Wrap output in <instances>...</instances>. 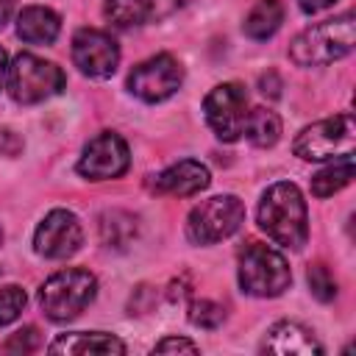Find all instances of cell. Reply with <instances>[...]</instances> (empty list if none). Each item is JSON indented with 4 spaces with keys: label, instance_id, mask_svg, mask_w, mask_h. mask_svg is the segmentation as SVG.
<instances>
[{
    "label": "cell",
    "instance_id": "obj_21",
    "mask_svg": "<svg viewBox=\"0 0 356 356\" xmlns=\"http://www.w3.org/2000/svg\"><path fill=\"white\" fill-rule=\"evenodd\" d=\"M103 14L114 28H136L150 17V0H103Z\"/></svg>",
    "mask_w": 356,
    "mask_h": 356
},
{
    "label": "cell",
    "instance_id": "obj_12",
    "mask_svg": "<svg viewBox=\"0 0 356 356\" xmlns=\"http://www.w3.org/2000/svg\"><path fill=\"white\" fill-rule=\"evenodd\" d=\"M72 64L86 78H108L120 64V44L111 33L97 28H81L72 36Z\"/></svg>",
    "mask_w": 356,
    "mask_h": 356
},
{
    "label": "cell",
    "instance_id": "obj_24",
    "mask_svg": "<svg viewBox=\"0 0 356 356\" xmlns=\"http://www.w3.org/2000/svg\"><path fill=\"white\" fill-rule=\"evenodd\" d=\"M25 303H28V295H25L22 286H17V284L0 286V325L14 323V320L22 314Z\"/></svg>",
    "mask_w": 356,
    "mask_h": 356
},
{
    "label": "cell",
    "instance_id": "obj_3",
    "mask_svg": "<svg viewBox=\"0 0 356 356\" xmlns=\"http://www.w3.org/2000/svg\"><path fill=\"white\" fill-rule=\"evenodd\" d=\"M95 295H97V278L89 270L67 267L53 273L39 286V306L47 320L67 323L75 320L95 300Z\"/></svg>",
    "mask_w": 356,
    "mask_h": 356
},
{
    "label": "cell",
    "instance_id": "obj_20",
    "mask_svg": "<svg viewBox=\"0 0 356 356\" xmlns=\"http://www.w3.org/2000/svg\"><path fill=\"white\" fill-rule=\"evenodd\" d=\"M136 236V217L120 209H111L100 217V239L106 248H117L122 250L125 245H131V239Z\"/></svg>",
    "mask_w": 356,
    "mask_h": 356
},
{
    "label": "cell",
    "instance_id": "obj_28",
    "mask_svg": "<svg viewBox=\"0 0 356 356\" xmlns=\"http://www.w3.org/2000/svg\"><path fill=\"white\" fill-rule=\"evenodd\" d=\"M19 147H22V142L17 139V134L8 131V128H3V131H0V153H6V156H17Z\"/></svg>",
    "mask_w": 356,
    "mask_h": 356
},
{
    "label": "cell",
    "instance_id": "obj_17",
    "mask_svg": "<svg viewBox=\"0 0 356 356\" xmlns=\"http://www.w3.org/2000/svg\"><path fill=\"white\" fill-rule=\"evenodd\" d=\"M281 22H284V6H281V0H259L248 11V17L242 22V31H245L248 39L264 42V39L275 36V31L281 28Z\"/></svg>",
    "mask_w": 356,
    "mask_h": 356
},
{
    "label": "cell",
    "instance_id": "obj_30",
    "mask_svg": "<svg viewBox=\"0 0 356 356\" xmlns=\"http://www.w3.org/2000/svg\"><path fill=\"white\" fill-rule=\"evenodd\" d=\"M11 14H14V0H0V28L11 19Z\"/></svg>",
    "mask_w": 356,
    "mask_h": 356
},
{
    "label": "cell",
    "instance_id": "obj_15",
    "mask_svg": "<svg viewBox=\"0 0 356 356\" xmlns=\"http://www.w3.org/2000/svg\"><path fill=\"white\" fill-rule=\"evenodd\" d=\"M50 353H70V356H122L125 342L106 331H72L58 334L50 345Z\"/></svg>",
    "mask_w": 356,
    "mask_h": 356
},
{
    "label": "cell",
    "instance_id": "obj_10",
    "mask_svg": "<svg viewBox=\"0 0 356 356\" xmlns=\"http://www.w3.org/2000/svg\"><path fill=\"white\" fill-rule=\"evenodd\" d=\"M128 167H131L128 142L114 131H100L97 136H92L78 159V172L86 181H111L125 175Z\"/></svg>",
    "mask_w": 356,
    "mask_h": 356
},
{
    "label": "cell",
    "instance_id": "obj_5",
    "mask_svg": "<svg viewBox=\"0 0 356 356\" xmlns=\"http://www.w3.org/2000/svg\"><path fill=\"white\" fill-rule=\"evenodd\" d=\"M67 83L64 70L56 61H47L42 56L33 53H19L14 56V61L8 64V95L22 103V106H33L42 103L53 95H58Z\"/></svg>",
    "mask_w": 356,
    "mask_h": 356
},
{
    "label": "cell",
    "instance_id": "obj_1",
    "mask_svg": "<svg viewBox=\"0 0 356 356\" xmlns=\"http://www.w3.org/2000/svg\"><path fill=\"white\" fill-rule=\"evenodd\" d=\"M259 228L278 245L300 250L309 239V211H306V200L300 195V189L289 181H278L273 184L261 200H259V211H256Z\"/></svg>",
    "mask_w": 356,
    "mask_h": 356
},
{
    "label": "cell",
    "instance_id": "obj_26",
    "mask_svg": "<svg viewBox=\"0 0 356 356\" xmlns=\"http://www.w3.org/2000/svg\"><path fill=\"white\" fill-rule=\"evenodd\" d=\"M200 348L186 337H164L153 345V353H197Z\"/></svg>",
    "mask_w": 356,
    "mask_h": 356
},
{
    "label": "cell",
    "instance_id": "obj_4",
    "mask_svg": "<svg viewBox=\"0 0 356 356\" xmlns=\"http://www.w3.org/2000/svg\"><path fill=\"white\" fill-rule=\"evenodd\" d=\"M292 270L286 259L261 242H248L239 253V286L253 298H278L289 289Z\"/></svg>",
    "mask_w": 356,
    "mask_h": 356
},
{
    "label": "cell",
    "instance_id": "obj_2",
    "mask_svg": "<svg viewBox=\"0 0 356 356\" xmlns=\"http://www.w3.org/2000/svg\"><path fill=\"white\" fill-rule=\"evenodd\" d=\"M356 44V19L350 11L317 22L306 31H300L289 44V58L309 70V67H325L353 53Z\"/></svg>",
    "mask_w": 356,
    "mask_h": 356
},
{
    "label": "cell",
    "instance_id": "obj_6",
    "mask_svg": "<svg viewBox=\"0 0 356 356\" xmlns=\"http://www.w3.org/2000/svg\"><path fill=\"white\" fill-rule=\"evenodd\" d=\"M353 147H356V122L350 111L306 125L292 142V153L303 161L353 156Z\"/></svg>",
    "mask_w": 356,
    "mask_h": 356
},
{
    "label": "cell",
    "instance_id": "obj_31",
    "mask_svg": "<svg viewBox=\"0 0 356 356\" xmlns=\"http://www.w3.org/2000/svg\"><path fill=\"white\" fill-rule=\"evenodd\" d=\"M6 81H8V53L0 47V89L6 86Z\"/></svg>",
    "mask_w": 356,
    "mask_h": 356
},
{
    "label": "cell",
    "instance_id": "obj_14",
    "mask_svg": "<svg viewBox=\"0 0 356 356\" xmlns=\"http://www.w3.org/2000/svg\"><path fill=\"white\" fill-rule=\"evenodd\" d=\"M261 350L278 353V356H320L323 345L306 325H300L295 320H281V323L270 325V331L261 342Z\"/></svg>",
    "mask_w": 356,
    "mask_h": 356
},
{
    "label": "cell",
    "instance_id": "obj_23",
    "mask_svg": "<svg viewBox=\"0 0 356 356\" xmlns=\"http://www.w3.org/2000/svg\"><path fill=\"white\" fill-rule=\"evenodd\" d=\"M306 281H309L312 295H314L320 303H331V300L337 298V278L331 275V270H328L323 261H317V264L309 267Z\"/></svg>",
    "mask_w": 356,
    "mask_h": 356
},
{
    "label": "cell",
    "instance_id": "obj_8",
    "mask_svg": "<svg viewBox=\"0 0 356 356\" xmlns=\"http://www.w3.org/2000/svg\"><path fill=\"white\" fill-rule=\"evenodd\" d=\"M184 83V67L175 56L159 53L139 61L128 75V92L142 103H161L172 97Z\"/></svg>",
    "mask_w": 356,
    "mask_h": 356
},
{
    "label": "cell",
    "instance_id": "obj_19",
    "mask_svg": "<svg viewBox=\"0 0 356 356\" xmlns=\"http://www.w3.org/2000/svg\"><path fill=\"white\" fill-rule=\"evenodd\" d=\"M353 156H339L334 159V164H328L325 170H320L317 175H312V195L314 197H331L339 189H345L353 181Z\"/></svg>",
    "mask_w": 356,
    "mask_h": 356
},
{
    "label": "cell",
    "instance_id": "obj_32",
    "mask_svg": "<svg viewBox=\"0 0 356 356\" xmlns=\"http://www.w3.org/2000/svg\"><path fill=\"white\" fill-rule=\"evenodd\" d=\"M0 245H3V228H0Z\"/></svg>",
    "mask_w": 356,
    "mask_h": 356
},
{
    "label": "cell",
    "instance_id": "obj_16",
    "mask_svg": "<svg viewBox=\"0 0 356 356\" xmlns=\"http://www.w3.org/2000/svg\"><path fill=\"white\" fill-rule=\"evenodd\" d=\"M61 19L47 6H25L17 14V36L28 44H53L58 39Z\"/></svg>",
    "mask_w": 356,
    "mask_h": 356
},
{
    "label": "cell",
    "instance_id": "obj_9",
    "mask_svg": "<svg viewBox=\"0 0 356 356\" xmlns=\"http://www.w3.org/2000/svg\"><path fill=\"white\" fill-rule=\"evenodd\" d=\"M203 114L209 128L214 131L217 139L222 142H236L242 136V125L248 117V92L242 83L228 81L217 83L206 100H203Z\"/></svg>",
    "mask_w": 356,
    "mask_h": 356
},
{
    "label": "cell",
    "instance_id": "obj_22",
    "mask_svg": "<svg viewBox=\"0 0 356 356\" xmlns=\"http://www.w3.org/2000/svg\"><path fill=\"white\" fill-rule=\"evenodd\" d=\"M189 323L197 325V328H206V331H214L225 323V309L209 298H200V300H192L189 303Z\"/></svg>",
    "mask_w": 356,
    "mask_h": 356
},
{
    "label": "cell",
    "instance_id": "obj_7",
    "mask_svg": "<svg viewBox=\"0 0 356 356\" xmlns=\"http://www.w3.org/2000/svg\"><path fill=\"white\" fill-rule=\"evenodd\" d=\"M245 222V206L236 195H214L197 203L186 217V239L192 245H214L239 231Z\"/></svg>",
    "mask_w": 356,
    "mask_h": 356
},
{
    "label": "cell",
    "instance_id": "obj_11",
    "mask_svg": "<svg viewBox=\"0 0 356 356\" xmlns=\"http://www.w3.org/2000/svg\"><path fill=\"white\" fill-rule=\"evenodd\" d=\"M81 245H83V228L70 209H53L36 225L33 250L44 259H70L81 250Z\"/></svg>",
    "mask_w": 356,
    "mask_h": 356
},
{
    "label": "cell",
    "instance_id": "obj_13",
    "mask_svg": "<svg viewBox=\"0 0 356 356\" xmlns=\"http://www.w3.org/2000/svg\"><path fill=\"white\" fill-rule=\"evenodd\" d=\"M211 175H209V167L195 161V159H184L178 164H170L167 170H161L156 178H153V192L159 195H172V197H189V195H197L209 186Z\"/></svg>",
    "mask_w": 356,
    "mask_h": 356
},
{
    "label": "cell",
    "instance_id": "obj_29",
    "mask_svg": "<svg viewBox=\"0 0 356 356\" xmlns=\"http://www.w3.org/2000/svg\"><path fill=\"white\" fill-rule=\"evenodd\" d=\"M334 3H337V0H298L300 11H306V14H320V11L331 8Z\"/></svg>",
    "mask_w": 356,
    "mask_h": 356
},
{
    "label": "cell",
    "instance_id": "obj_18",
    "mask_svg": "<svg viewBox=\"0 0 356 356\" xmlns=\"http://www.w3.org/2000/svg\"><path fill=\"white\" fill-rule=\"evenodd\" d=\"M242 134L256 147H273L281 139V117L273 108H264V106L250 108L248 117H245Z\"/></svg>",
    "mask_w": 356,
    "mask_h": 356
},
{
    "label": "cell",
    "instance_id": "obj_27",
    "mask_svg": "<svg viewBox=\"0 0 356 356\" xmlns=\"http://www.w3.org/2000/svg\"><path fill=\"white\" fill-rule=\"evenodd\" d=\"M189 0H150V17L156 19H164L170 14H175L178 8H184Z\"/></svg>",
    "mask_w": 356,
    "mask_h": 356
},
{
    "label": "cell",
    "instance_id": "obj_25",
    "mask_svg": "<svg viewBox=\"0 0 356 356\" xmlns=\"http://www.w3.org/2000/svg\"><path fill=\"white\" fill-rule=\"evenodd\" d=\"M39 345H42L39 328H33V325H25V328L14 331V334L6 339L3 350H6V353H33Z\"/></svg>",
    "mask_w": 356,
    "mask_h": 356
}]
</instances>
